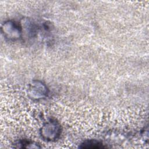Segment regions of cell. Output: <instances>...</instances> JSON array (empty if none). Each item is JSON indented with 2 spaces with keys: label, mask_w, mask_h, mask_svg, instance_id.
I'll return each instance as SVG.
<instances>
[{
  "label": "cell",
  "mask_w": 149,
  "mask_h": 149,
  "mask_svg": "<svg viewBox=\"0 0 149 149\" xmlns=\"http://www.w3.org/2000/svg\"><path fill=\"white\" fill-rule=\"evenodd\" d=\"M80 148H105L102 143L95 140H88L84 141Z\"/></svg>",
  "instance_id": "obj_2"
},
{
  "label": "cell",
  "mask_w": 149,
  "mask_h": 149,
  "mask_svg": "<svg viewBox=\"0 0 149 149\" xmlns=\"http://www.w3.org/2000/svg\"><path fill=\"white\" fill-rule=\"evenodd\" d=\"M41 136L48 140L56 139L61 133V126L55 120L47 122L41 129Z\"/></svg>",
  "instance_id": "obj_1"
}]
</instances>
